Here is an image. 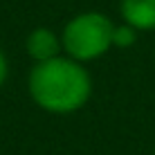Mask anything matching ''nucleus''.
Listing matches in <instances>:
<instances>
[{"label": "nucleus", "mask_w": 155, "mask_h": 155, "mask_svg": "<svg viewBox=\"0 0 155 155\" xmlns=\"http://www.w3.org/2000/svg\"><path fill=\"white\" fill-rule=\"evenodd\" d=\"M137 41V29L130 27V25H115V31H113V45L115 47H130L135 45Z\"/></svg>", "instance_id": "39448f33"}, {"label": "nucleus", "mask_w": 155, "mask_h": 155, "mask_svg": "<svg viewBox=\"0 0 155 155\" xmlns=\"http://www.w3.org/2000/svg\"><path fill=\"white\" fill-rule=\"evenodd\" d=\"M27 88L38 108L54 115H68L88 104L92 81L79 61L54 56L31 68Z\"/></svg>", "instance_id": "f257e3e1"}, {"label": "nucleus", "mask_w": 155, "mask_h": 155, "mask_svg": "<svg viewBox=\"0 0 155 155\" xmlns=\"http://www.w3.org/2000/svg\"><path fill=\"white\" fill-rule=\"evenodd\" d=\"M113 31L115 25L99 12H85L74 16L63 27L61 45L70 58L83 63L104 56L113 47Z\"/></svg>", "instance_id": "f03ea898"}, {"label": "nucleus", "mask_w": 155, "mask_h": 155, "mask_svg": "<svg viewBox=\"0 0 155 155\" xmlns=\"http://www.w3.org/2000/svg\"><path fill=\"white\" fill-rule=\"evenodd\" d=\"M7 72H9L7 56H5V54H2V50H0V85L5 83V79H7Z\"/></svg>", "instance_id": "423d86ee"}, {"label": "nucleus", "mask_w": 155, "mask_h": 155, "mask_svg": "<svg viewBox=\"0 0 155 155\" xmlns=\"http://www.w3.org/2000/svg\"><path fill=\"white\" fill-rule=\"evenodd\" d=\"M25 47H27V54L34 58L36 63L50 61V58L58 56V52L63 50L61 38L47 27H38V29L31 31L27 36V41H25Z\"/></svg>", "instance_id": "7ed1b4c3"}, {"label": "nucleus", "mask_w": 155, "mask_h": 155, "mask_svg": "<svg viewBox=\"0 0 155 155\" xmlns=\"http://www.w3.org/2000/svg\"><path fill=\"white\" fill-rule=\"evenodd\" d=\"M121 18L137 31L155 29V0H121Z\"/></svg>", "instance_id": "20e7f679"}]
</instances>
